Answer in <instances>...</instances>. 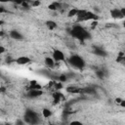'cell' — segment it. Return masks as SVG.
Instances as JSON below:
<instances>
[{
	"mask_svg": "<svg viewBox=\"0 0 125 125\" xmlns=\"http://www.w3.org/2000/svg\"><path fill=\"white\" fill-rule=\"evenodd\" d=\"M52 58L55 62H65L66 59H65V55L62 51L59 50V49H56L53 51L52 53Z\"/></svg>",
	"mask_w": 125,
	"mask_h": 125,
	"instance_id": "277c9868",
	"label": "cell"
},
{
	"mask_svg": "<svg viewBox=\"0 0 125 125\" xmlns=\"http://www.w3.org/2000/svg\"><path fill=\"white\" fill-rule=\"evenodd\" d=\"M4 52H5V48H4L3 46H0V55L3 54Z\"/></svg>",
	"mask_w": 125,
	"mask_h": 125,
	"instance_id": "d6986e66",
	"label": "cell"
},
{
	"mask_svg": "<svg viewBox=\"0 0 125 125\" xmlns=\"http://www.w3.org/2000/svg\"><path fill=\"white\" fill-rule=\"evenodd\" d=\"M30 61L31 60L28 57H26V56H21V57H19V58L16 59V63H18L19 65H25V64L29 63Z\"/></svg>",
	"mask_w": 125,
	"mask_h": 125,
	"instance_id": "ba28073f",
	"label": "cell"
},
{
	"mask_svg": "<svg viewBox=\"0 0 125 125\" xmlns=\"http://www.w3.org/2000/svg\"><path fill=\"white\" fill-rule=\"evenodd\" d=\"M77 12H78V9L73 8V9L69 10V12H68V14H67V15H68V17H76Z\"/></svg>",
	"mask_w": 125,
	"mask_h": 125,
	"instance_id": "9a60e30c",
	"label": "cell"
},
{
	"mask_svg": "<svg viewBox=\"0 0 125 125\" xmlns=\"http://www.w3.org/2000/svg\"><path fill=\"white\" fill-rule=\"evenodd\" d=\"M48 8H49L50 10H58L59 8H61V4L58 3V2H54V3L50 4Z\"/></svg>",
	"mask_w": 125,
	"mask_h": 125,
	"instance_id": "4fadbf2b",
	"label": "cell"
},
{
	"mask_svg": "<svg viewBox=\"0 0 125 125\" xmlns=\"http://www.w3.org/2000/svg\"><path fill=\"white\" fill-rule=\"evenodd\" d=\"M110 17L112 19H115V20H120V19H123L125 17V15L122 13L121 9L114 8V9L110 10Z\"/></svg>",
	"mask_w": 125,
	"mask_h": 125,
	"instance_id": "5b68a950",
	"label": "cell"
},
{
	"mask_svg": "<svg viewBox=\"0 0 125 125\" xmlns=\"http://www.w3.org/2000/svg\"><path fill=\"white\" fill-rule=\"evenodd\" d=\"M0 74H1V71H0Z\"/></svg>",
	"mask_w": 125,
	"mask_h": 125,
	"instance_id": "d4e9b609",
	"label": "cell"
},
{
	"mask_svg": "<svg viewBox=\"0 0 125 125\" xmlns=\"http://www.w3.org/2000/svg\"><path fill=\"white\" fill-rule=\"evenodd\" d=\"M42 94H43V92L40 89H30L26 93V97L29 99H36V98L40 97Z\"/></svg>",
	"mask_w": 125,
	"mask_h": 125,
	"instance_id": "8992f818",
	"label": "cell"
},
{
	"mask_svg": "<svg viewBox=\"0 0 125 125\" xmlns=\"http://www.w3.org/2000/svg\"><path fill=\"white\" fill-rule=\"evenodd\" d=\"M3 23H4V21H2V20H0V26H1V25H2V24H3Z\"/></svg>",
	"mask_w": 125,
	"mask_h": 125,
	"instance_id": "603a6c76",
	"label": "cell"
},
{
	"mask_svg": "<svg viewBox=\"0 0 125 125\" xmlns=\"http://www.w3.org/2000/svg\"><path fill=\"white\" fill-rule=\"evenodd\" d=\"M96 75L99 77V78H104V75H105V73H104V70H102V69H100V70H97L96 71Z\"/></svg>",
	"mask_w": 125,
	"mask_h": 125,
	"instance_id": "2e32d148",
	"label": "cell"
},
{
	"mask_svg": "<svg viewBox=\"0 0 125 125\" xmlns=\"http://www.w3.org/2000/svg\"><path fill=\"white\" fill-rule=\"evenodd\" d=\"M10 36H11V38H13L15 40H18V41L23 40V35L20 31H18L16 29H13V30L10 31Z\"/></svg>",
	"mask_w": 125,
	"mask_h": 125,
	"instance_id": "9c48e42d",
	"label": "cell"
},
{
	"mask_svg": "<svg viewBox=\"0 0 125 125\" xmlns=\"http://www.w3.org/2000/svg\"><path fill=\"white\" fill-rule=\"evenodd\" d=\"M70 123H71V124H75V123H76V124H81V122H79V121H71Z\"/></svg>",
	"mask_w": 125,
	"mask_h": 125,
	"instance_id": "ffe728a7",
	"label": "cell"
},
{
	"mask_svg": "<svg viewBox=\"0 0 125 125\" xmlns=\"http://www.w3.org/2000/svg\"><path fill=\"white\" fill-rule=\"evenodd\" d=\"M45 23H46V26L49 29H55L57 27V23L55 21H47Z\"/></svg>",
	"mask_w": 125,
	"mask_h": 125,
	"instance_id": "7c38bea8",
	"label": "cell"
},
{
	"mask_svg": "<svg viewBox=\"0 0 125 125\" xmlns=\"http://www.w3.org/2000/svg\"><path fill=\"white\" fill-rule=\"evenodd\" d=\"M10 2V0H0V3H7Z\"/></svg>",
	"mask_w": 125,
	"mask_h": 125,
	"instance_id": "44dd1931",
	"label": "cell"
},
{
	"mask_svg": "<svg viewBox=\"0 0 125 125\" xmlns=\"http://www.w3.org/2000/svg\"><path fill=\"white\" fill-rule=\"evenodd\" d=\"M60 80H61L62 82H65V81L67 80L66 75H65V74H62V75H60Z\"/></svg>",
	"mask_w": 125,
	"mask_h": 125,
	"instance_id": "ac0fdd59",
	"label": "cell"
},
{
	"mask_svg": "<svg viewBox=\"0 0 125 125\" xmlns=\"http://www.w3.org/2000/svg\"><path fill=\"white\" fill-rule=\"evenodd\" d=\"M42 115H43V117H50L52 115V111L49 108H44L42 110Z\"/></svg>",
	"mask_w": 125,
	"mask_h": 125,
	"instance_id": "5bb4252c",
	"label": "cell"
},
{
	"mask_svg": "<svg viewBox=\"0 0 125 125\" xmlns=\"http://www.w3.org/2000/svg\"><path fill=\"white\" fill-rule=\"evenodd\" d=\"M66 62L73 68H76V69H79V70H82L86 65V62H85L84 59L79 55H71L70 57L67 58Z\"/></svg>",
	"mask_w": 125,
	"mask_h": 125,
	"instance_id": "7a4b0ae2",
	"label": "cell"
},
{
	"mask_svg": "<svg viewBox=\"0 0 125 125\" xmlns=\"http://www.w3.org/2000/svg\"><path fill=\"white\" fill-rule=\"evenodd\" d=\"M70 35L73 37V38H76L80 41H84V40H87V39H90L91 38V34L88 30H86L82 25L80 24H75L73 25L71 28H70V31H69Z\"/></svg>",
	"mask_w": 125,
	"mask_h": 125,
	"instance_id": "6da1fadb",
	"label": "cell"
},
{
	"mask_svg": "<svg viewBox=\"0 0 125 125\" xmlns=\"http://www.w3.org/2000/svg\"><path fill=\"white\" fill-rule=\"evenodd\" d=\"M99 20V16H97L95 13L93 12H90V11H86L83 19L81 21H98Z\"/></svg>",
	"mask_w": 125,
	"mask_h": 125,
	"instance_id": "52a82bcc",
	"label": "cell"
},
{
	"mask_svg": "<svg viewBox=\"0 0 125 125\" xmlns=\"http://www.w3.org/2000/svg\"><path fill=\"white\" fill-rule=\"evenodd\" d=\"M23 119H24V122L27 124H38L40 122L39 114L35 110L30 108L25 109L23 114Z\"/></svg>",
	"mask_w": 125,
	"mask_h": 125,
	"instance_id": "3957f363",
	"label": "cell"
},
{
	"mask_svg": "<svg viewBox=\"0 0 125 125\" xmlns=\"http://www.w3.org/2000/svg\"><path fill=\"white\" fill-rule=\"evenodd\" d=\"M55 63H56V62L53 60L52 57H47V58L45 59V64H46L49 68H54Z\"/></svg>",
	"mask_w": 125,
	"mask_h": 125,
	"instance_id": "8fae6325",
	"label": "cell"
},
{
	"mask_svg": "<svg viewBox=\"0 0 125 125\" xmlns=\"http://www.w3.org/2000/svg\"><path fill=\"white\" fill-rule=\"evenodd\" d=\"M0 12H5V10L3 9V7H0Z\"/></svg>",
	"mask_w": 125,
	"mask_h": 125,
	"instance_id": "7402d4cb",
	"label": "cell"
},
{
	"mask_svg": "<svg viewBox=\"0 0 125 125\" xmlns=\"http://www.w3.org/2000/svg\"><path fill=\"white\" fill-rule=\"evenodd\" d=\"M0 63H1V58H0Z\"/></svg>",
	"mask_w": 125,
	"mask_h": 125,
	"instance_id": "cb8c5ba5",
	"label": "cell"
},
{
	"mask_svg": "<svg viewBox=\"0 0 125 125\" xmlns=\"http://www.w3.org/2000/svg\"><path fill=\"white\" fill-rule=\"evenodd\" d=\"M25 1H27V0H10V2H13V3H15V4H19V5L24 3Z\"/></svg>",
	"mask_w": 125,
	"mask_h": 125,
	"instance_id": "e0dca14e",
	"label": "cell"
},
{
	"mask_svg": "<svg viewBox=\"0 0 125 125\" xmlns=\"http://www.w3.org/2000/svg\"><path fill=\"white\" fill-rule=\"evenodd\" d=\"M93 52L97 56H101V57H105L106 56V52L103 48H101V47H95L94 50H93Z\"/></svg>",
	"mask_w": 125,
	"mask_h": 125,
	"instance_id": "30bf717a",
	"label": "cell"
}]
</instances>
